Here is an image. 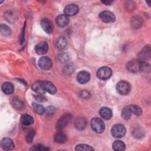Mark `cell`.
Returning a JSON list of instances; mask_svg holds the SVG:
<instances>
[{
    "label": "cell",
    "mask_w": 151,
    "mask_h": 151,
    "mask_svg": "<svg viewBox=\"0 0 151 151\" xmlns=\"http://www.w3.org/2000/svg\"><path fill=\"white\" fill-rule=\"evenodd\" d=\"M101 2L104 4L107 5H109L112 4L113 1H101Z\"/></svg>",
    "instance_id": "ab89813d"
},
{
    "label": "cell",
    "mask_w": 151,
    "mask_h": 151,
    "mask_svg": "<svg viewBox=\"0 0 151 151\" xmlns=\"http://www.w3.org/2000/svg\"><path fill=\"white\" fill-rule=\"evenodd\" d=\"M78 7L76 5L69 4L65 7L64 12L67 16H74L78 12Z\"/></svg>",
    "instance_id": "7c38bea8"
},
{
    "label": "cell",
    "mask_w": 151,
    "mask_h": 151,
    "mask_svg": "<svg viewBox=\"0 0 151 151\" xmlns=\"http://www.w3.org/2000/svg\"><path fill=\"white\" fill-rule=\"evenodd\" d=\"M116 90L120 94L126 95L130 91V85L127 81L122 80L117 84Z\"/></svg>",
    "instance_id": "277c9868"
},
{
    "label": "cell",
    "mask_w": 151,
    "mask_h": 151,
    "mask_svg": "<svg viewBox=\"0 0 151 151\" xmlns=\"http://www.w3.org/2000/svg\"><path fill=\"white\" fill-rule=\"evenodd\" d=\"M112 74L111 70L107 67H102L99 69L97 72V76L101 80H107Z\"/></svg>",
    "instance_id": "8992f818"
},
{
    "label": "cell",
    "mask_w": 151,
    "mask_h": 151,
    "mask_svg": "<svg viewBox=\"0 0 151 151\" xmlns=\"http://www.w3.org/2000/svg\"><path fill=\"white\" fill-rule=\"evenodd\" d=\"M41 25L43 30L47 34H51L53 31L52 23L50 19L47 18H44L41 20Z\"/></svg>",
    "instance_id": "30bf717a"
},
{
    "label": "cell",
    "mask_w": 151,
    "mask_h": 151,
    "mask_svg": "<svg viewBox=\"0 0 151 151\" xmlns=\"http://www.w3.org/2000/svg\"><path fill=\"white\" fill-rule=\"evenodd\" d=\"M12 104L14 107L16 109L19 110L21 109L24 107V102L23 101L18 97H15L12 99Z\"/></svg>",
    "instance_id": "d4e9b609"
},
{
    "label": "cell",
    "mask_w": 151,
    "mask_h": 151,
    "mask_svg": "<svg viewBox=\"0 0 151 151\" xmlns=\"http://www.w3.org/2000/svg\"><path fill=\"white\" fill-rule=\"evenodd\" d=\"M35 99L37 101L40 102H44L46 101V99L45 97L42 96V94H38L37 96H35Z\"/></svg>",
    "instance_id": "f35d334b"
},
{
    "label": "cell",
    "mask_w": 151,
    "mask_h": 151,
    "mask_svg": "<svg viewBox=\"0 0 151 151\" xmlns=\"http://www.w3.org/2000/svg\"><path fill=\"white\" fill-rule=\"evenodd\" d=\"M143 22V18L139 15H135L133 17L130 19V25L134 29H138L140 28L142 26Z\"/></svg>",
    "instance_id": "9a60e30c"
},
{
    "label": "cell",
    "mask_w": 151,
    "mask_h": 151,
    "mask_svg": "<svg viewBox=\"0 0 151 151\" xmlns=\"http://www.w3.org/2000/svg\"><path fill=\"white\" fill-rule=\"evenodd\" d=\"M126 127L124 125L121 124H116L114 125L111 129L112 136L116 138H120L123 137L126 134Z\"/></svg>",
    "instance_id": "3957f363"
},
{
    "label": "cell",
    "mask_w": 151,
    "mask_h": 151,
    "mask_svg": "<svg viewBox=\"0 0 151 151\" xmlns=\"http://www.w3.org/2000/svg\"><path fill=\"white\" fill-rule=\"evenodd\" d=\"M76 150H83V151H90V150H94V149L90 146L84 144H81L77 145L76 148Z\"/></svg>",
    "instance_id": "4dcf8cb0"
},
{
    "label": "cell",
    "mask_w": 151,
    "mask_h": 151,
    "mask_svg": "<svg viewBox=\"0 0 151 151\" xmlns=\"http://www.w3.org/2000/svg\"><path fill=\"white\" fill-rule=\"evenodd\" d=\"M21 122L25 126H29L33 124L34 119L31 116L27 114H25L21 116Z\"/></svg>",
    "instance_id": "603a6c76"
},
{
    "label": "cell",
    "mask_w": 151,
    "mask_h": 151,
    "mask_svg": "<svg viewBox=\"0 0 151 151\" xmlns=\"http://www.w3.org/2000/svg\"><path fill=\"white\" fill-rule=\"evenodd\" d=\"M150 47L149 45L145 47L142 51L138 54L139 60L143 62H146V60L150 58Z\"/></svg>",
    "instance_id": "9c48e42d"
},
{
    "label": "cell",
    "mask_w": 151,
    "mask_h": 151,
    "mask_svg": "<svg viewBox=\"0 0 151 151\" xmlns=\"http://www.w3.org/2000/svg\"><path fill=\"white\" fill-rule=\"evenodd\" d=\"M87 120L84 117H79L75 121V127L79 130L84 129L87 126Z\"/></svg>",
    "instance_id": "44dd1931"
},
{
    "label": "cell",
    "mask_w": 151,
    "mask_h": 151,
    "mask_svg": "<svg viewBox=\"0 0 151 151\" xmlns=\"http://www.w3.org/2000/svg\"><path fill=\"white\" fill-rule=\"evenodd\" d=\"M0 32L4 36H9L11 33L10 28L5 24H1L0 25Z\"/></svg>",
    "instance_id": "83f0119b"
},
{
    "label": "cell",
    "mask_w": 151,
    "mask_h": 151,
    "mask_svg": "<svg viewBox=\"0 0 151 151\" xmlns=\"http://www.w3.org/2000/svg\"><path fill=\"white\" fill-rule=\"evenodd\" d=\"M48 116H52L54 114L55 112V108L53 106H49L45 109V111Z\"/></svg>",
    "instance_id": "8d00e7d4"
},
{
    "label": "cell",
    "mask_w": 151,
    "mask_h": 151,
    "mask_svg": "<svg viewBox=\"0 0 151 151\" xmlns=\"http://www.w3.org/2000/svg\"><path fill=\"white\" fill-rule=\"evenodd\" d=\"M2 90L5 94H11L13 93L14 91V87L12 84H11V83L5 82L2 86Z\"/></svg>",
    "instance_id": "7402d4cb"
},
{
    "label": "cell",
    "mask_w": 151,
    "mask_h": 151,
    "mask_svg": "<svg viewBox=\"0 0 151 151\" xmlns=\"http://www.w3.org/2000/svg\"><path fill=\"white\" fill-rule=\"evenodd\" d=\"M90 79V74L86 71L79 72L77 76V80L80 84H86L89 81Z\"/></svg>",
    "instance_id": "8fae6325"
},
{
    "label": "cell",
    "mask_w": 151,
    "mask_h": 151,
    "mask_svg": "<svg viewBox=\"0 0 151 151\" xmlns=\"http://www.w3.org/2000/svg\"><path fill=\"white\" fill-rule=\"evenodd\" d=\"M58 58V60L60 62L66 63L69 60L70 57H69V55H68V54L63 52V53H61L60 54H59Z\"/></svg>",
    "instance_id": "1f68e13d"
},
{
    "label": "cell",
    "mask_w": 151,
    "mask_h": 151,
    "mask_svg": "<svg viewBox=\"0 0 151 151\" xmlns=\"http://www.w3.org/2000/svg\"><path fill=\"white\" fill-rule=\"evenodd\" d=\"M143 61L139 59H134L130 60L127 64V69L131 73H137L142 70Z\"/></svg>",
    "instance_id": "6da1fadb"
},
{
    "label": "cell",
    "mask_w": 151,
    "mask_h": 151,
    "mask_svg": "<svg viewBox=\"0 0 151 151\" xmlns=\"http://www.w3.org/2000/svg\"><path fill=\"white\" fill-rule=\"evenodd\" d=\"M54 139V141L57 143H64L67 140V136L63 132H59L55 134Z\"/></svg>",
    "instance_id": "cb8c5ba5"
},
{
    "label": "cell",
    "mask_w": 151,
    "mask_h": 151,
    "mask_svg": "<svg viewBox=\"0 0 151 151\" xmlns=\"http://www.w3.org/2000/svg\"><path fill=\"white\" fill-rule=\"evenodd\" d=\"M99 114L104 120H109L112 117V111L111 109L107 107L101 108L99 111Z\"/></svg>",
    "instance_id": "d6986e66"
},
{
    "label": "cell",
    "mask_w": 151,
    "mask_h": 151,
    "mask_svg": "<svg viewBox=\"0 0 151 151\" xmlns=\"http://www.w3.org/2000/svg\"><path fill=\"white\" fill-rule=\"evenodd\" d=\"M32 89L33 91H34L35 93H37L38 94H43L45 93V91L44 90L42 81L38 80L35 81L32 85Z\"/></svg>",
    "instance_id": "e0dca14e"
},
{
    "label": "cell",
    "mask_w": 151,
    "mask_h": 151,
    "mask_svg": "<svg viewBox=\"0 0 151 151\" xmlns=\"http://www.w3.org/2000/svg\"><path fill=\"white\" fill-rule=\"evenodd\" d=\"M38 65L41 69L48 70H50L52 67V61L49 57L44 56L39 59Z\"/></svg>",
    "instance_id": "ba28073f"
},
{
    "label": "cell",
    "mask_w": 151,
    "mask_h": 151,
    "mask_svg": "<svg viewBox=\"0 0 151 151\" xmlns=\"http://www.w3.org/2000/svg\"><path fill=\"white\" fill-rule=\"evenodd\" d=\"M31 150H38V151H42V150H48L49 148L47 147L42 145H36L32 146L31 149Z\"/></svg>",
    "instance_id": "d6a6232c"
},
{
    "label": "cell",
    "mask_w": 151,
    "mask_h": 151,
    "mask_svg": "<svg viewBox=\"0 0 151 151\" xmlns=\"http://www.w3.org/2000/svg\"><path fill=\"white\" fill-rule=\"evenodd\" d=\"M35 132L34 130H31L27 135L26 136V140L28 143H31L33 139H34V137L35 136Z\"/></svg>",
    "instance_id": "836d02e7"
},
{
    "label": "cell",
    "mask_w": 151,
    "mask_h": 151,
    "mask_svg": "<svg viewBox=\"0 0 151 151\" xmlns=\"http://www.w3.org/2000/svg\"><path fill=\"white\" fill-rule=\"evenodd\" d=\"M99 17L103 22L106 23H112L116 20V17L114 14L109 11L101 12Z\"/></svg>",
    "instance_id": "52a82bcc"
},
{
    "label": "cell",
    "mask_w": 151,
    "mask_h": 151,
    "mask_svg": "<svg viewBox=\"0 0 151 151\" xmlns=\"http://www.w3.org/2000/svg\"><path fill=\"white\" fill-rule=\"evenodd\" d=\"M69 18L65 15H59L57 16L55 19V22L58 27H65L69 23Z\"/></svg>",
    "instance_id": "5bb4252c"
},
{
    "label": "cell",
    "mask_w": 151,
    "mask_h": 151,
    "mask_svg": "<svg viewBox=\"0 0 151 151\" xmlns=\"http://www.w3.org/2000/svg\"><path fill=\"white\" fill-rule=\"evenodd\" d=\"M32 107H33L34 110L36 111V113H37L39 114H42L45 111V109L41 104H37V103H32Z\"/></svg>",
    "instance_id": "f1b7e54d"
},
{
    "label": "cell",
    "mask_w": 151,
    "mask_h": 151,
    "mask_svg": "<svg viewBox=\"0 0 151 151\" xmlns=\"http://www.w3.org/2000/svg\"><path fill=\"white\" fill-rule=\"evenodd\" d=\"M42 84L45 92H48V93L51 94H54L56 93L57 88L51 82L47 81H42Z\"/></svg>",
    "instance_id": "ac0fdd59"
},
{
    "label": "cell",
    "mask_w": 151,
    "mask_h": 151,
    "mask_svg": "<svg viewBox=\"0 0 151 151\" xmlns=\"http://www.w3.org/2000/svg\"><path fill=\"white\" fill-rule=\"evenodd\" d=\"M71 115L69 113H67L62 116L56 123V129L58 130H61L63 129L67 124L69 123L71 119Z\"/></svg>",
    "instance_id": "5b68a950"
},
{
    "label": "cell",
    "mask_w": 151,
    "mask_h": 151,
    "mask_svg": "<svg viewBox=\"0 0 151 151\" xmlns=\"http://www.w3.org/2000/svg\"><path fill=\"white\" fill-rule=\"evenodd\" d=\"M91 127L93 131L97 133H101L105 129V124L103 121L98 117H94L91 120Z\"/></svg>",
    "instance_id": "7a4b0ae2"
},
{
    "label": "cell",
    "mask_w": 151,
    "mask_h": 151,
    "mask_svg": "<svg viewBox=\"0 0 151 151\" xmlns=\"http://www.w3.org/2000/svg\"><path fill=\"white\" fill-rule=\"evenodd\" d=\"M48 50V44L45 41H42L36 45L35 47V51L37 54L39 55H42L45 54Z\"/></svg>",
    "instance_id": "4fadbf2b"
},
{
    "label": "cell",
    "mask_w": 151,
    "mask_h": 151,
    "mask_svg": "<svg viewBox=\"0 0 151 151\" xmlns=\"http://www.w3.org/2000/svg\"><path fill=\"white\" fill-rule=\"evenodd\" d=\"M1 146L5 150H9L14 149V143L11 139L4 138L1 142Z\"/></svg>",
    "instance_id": "2e32d148"
},
{
    "label": "cell",
    "mask_w": 151,
    "mask_h": 151,
    "mask_svg": "<svg viewBox=\"0 0 151 151\" xmlns=\"http://www.w3.org/2000/svg\"><path fill=\"white\" fill-rule=\"evenodd\" d=\"M80 96L83 99H88L90 97V93L88 91H86V90H83V91H81V93H80Z\"/></svg>",
    "instance_id": "74e56055"
},
{
    "label": "cell",
    "mask_w": 151,
    "mask_h": 151,
    "mask_svg": "<svg viewBox=\"0 0 151 151\" xmlns=\"http://www.w3.org/2000/svg\"><path fill=\"white\" fill-rule=\"evenodd\" d=\"M130 111L132 113L137 115V116H139L141 115L142 113V110L141 109V108L140 107H139L137 105H134V104H131L128 106Z\"/></svg>",
    "instance_id": "4316f807"
},
{
    "label": "cell",
    "mask_w": 151,
    "mask_h": 151,
    "mask_svg": "<svg viewBox=\"0 0 151 151\" xmlns=\"http://www.w3.org/2000/svg\"><path fill=\"white\" fill-rule=\"evenodd\" d=\"M126 145L121 140H116L113 143V149L116 151H122L125 149Z\"/></svg>",
    "instance_id": "484cf974"
},
{
    "label": "cell",
    "mask_w": 151,
    "mask_h": 151,
    "mask_svg": "<svg viewBox=\"0 0 151 151\" xmlns=\"http://www.w3.org/2000/svg\"><path fill=\"white\" fill-rule=\"evenodd\" d=\"M132 113L128 106L125 107L123 109L122 111V117L124 120H129L131 117Z\"/></svg>",
    "instance_id": "f546056e"
},
{
    "label": "cell",
    "mask_w": 151,
    "mask_h": 151,
    "mask_svg": "<svg viewBox=\"0 0 151 151\" xmlns=\"http://www.w3.org/2000/svg\"><path fill=\"white\" fill-rule=\"evenodd\" d=\"M73 70H74V68L73 65L70 64L67 65L64 68V72L65 74H70L72 73L73 72Z\"/></svg>",
    "instance_id": "d590c367"
},
{
    "label": "cell",
    "mask_w": 151,
    "mask_h": 151,
    "mask_svg": "<svg viewBox=\"0 0 151 151\" xmlns=\"http://www.w3.org/2000/svg\"><path fill=\"white\" fill-rule=\"evenodd\" d=\"M133 135L136 138H141L144 136V133L139 129H136L133 132Z\"/></svg>",
    "instance_id": "e575fe53"
},
{
    "label": "cell",
    "mask_w": 151,
    "mask_h": 151,
    "mask_svg": "<svg viewBox=\"0 0 151 151\" xmlns=\"http://www.w3.org/2000/svg\"><path fill=\"white\" fill-rule=\"evenodd\" d=\"M55 47L59 50H64L67 47V41L64 37H59L55 41Z\"/></svg>",
    "instance_id": "ffe728a7"
}]
</instances>
